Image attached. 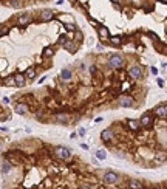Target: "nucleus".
Segmentation results:
<instances>
[{
	"mask_svg": "<svg viewBox=\"0 0 167 189\" xmlns=\"http://www.w3.org/2000/svg\"><path fill=\"white\" fill-rule=\"evenodd\" d=\"M53 155L56 157L57 160H60V161H68V160H71V157H73V152H71L70 147L56 146L53 149Z\"/></svg>",
	"mask_w": 167,
	"mask_h": 189,
	"instance_id": "f257e3e1",
	"label": "nucleus"
},
{
	"mask_svg": "<svg viewBox=\"0 0 167 189\" xmlns=\"http://www.w3.org/2000/svg\"><path fill=\"white\" fill-rule=\"evenodd\" d=\"M107 65L113 70H119L124 67V56L119 54V53H111L108 54V59H107Z\"/></svg>",
	"mask_w": 167,
	"mask_h": 189,
	"instance_id": "f03ea898",
	"label": "nucleus"
},
{
	"mask_svg": "<svg viewBox=\"0 0 167 189\" xmlns=\"http://www.w3.org/2000/svg\"><path fill=\"white\" fill-rule=\"evenodd\" d=\"M16 25L19 26V28H25V26H28L31 22H33V14H31L30 11H25V12H20V14L16 16Z\"/></svg>",
	"mask_w": 167,
	"mask_h": 189,
	"instance_id": "7ed1b4c3",
	"label": "nucleus"
},
{
	"mask_svg": "<svg viewBox=\"0 0 167 189\" xmlns=\"http://www.w3.org/2000/svg\"><path fill=\"white\" fill-rule=\"evenodd\" d=\"M54 17H56V11L49 10V8L37 12V22H39V23H47V22H51Z\"/></svg>",
	"mask_w": 167,
	"mask_h": 189,
	"instance_id": "20e7f679",
	"label": "nucleus"
},
{
	"mask_svg": "<svg viewBox=\"0 0 167 189\" xmlns=\"http://www.w3.org/2000/svg\"><path fill=\"white\" fill-rule=\"evenodd\" d=\"M102 180H104V183H107V184H116L121 180V175L118 172H115V170H107V172H104Z\"/></svg>",
	"mask_w": 167,
	"mask_h": 189,
	"instance_id": "39448f33",
	"label": "nucleus"
},
{
	"mask_svg": "<svg viewBox=\"0 0 167 189\" xmlns=\"http://www.w3.org/2000/svg\"><path fill=\"white\" fill-rule=\"evenodd\" d=\"M53 119L56 121L57 124H62V126H68L71 123V116H70V113H67V112H57V113H54Z\"/></svg>",
	"mask_w": 167,
	"mask_h": 189,
	"instance_id": "423d86ee",
	"label": "nucleus"
},
{
	"mask_svg": "<svg viewBox=\"0 0 167 189\" xmlns=\"http://www.w3.org/2000/svg\"><path fill=\"white\" fill-rule=\"evenodd\" d=\"M142 74H144V70H142L141 65L133 64V65L129 67V76H130L132 79H141Z\"/></svg>",
	"mask_w": 167,
	"mask_h": 189,
	"instance_id": "0eeeda50",
	"label": "nucleus"
},
{
	"mask_svg": "<svg viewBox=\"0 0 167 189\" xmlns=\"http://www.w3.org/2000/svg\"><path fill=\"white\" fill-rule=\"evenodd\" d=\"M14 112L17 115H20V116H25V115L30 113V106L26 104V102L19 101V102H16V104H14Z\"/></svg>",
	"mask_w": 167,
	"mask_h": 189,
	"instance_id": "6e6552de",
	"label": "nucleus"
},
{
	"mask_svg": "<svg viewBox=\"0 0 167 189\" xmlns=\"http://www.w3.org/2000/svg\"><path fill=\"white\" fill-rule=\"evenodd\" d=\"M118 104H119V107L129 109V107H132L135 104V101H133L132 96H129V94H121V96L118 98Z\"/></svg>",
	"mask_w": 167,
	"mask_h": 189,
	"instance_id": "1a4fd4ad",
	"label": "nucleus"
},
{
	"mask_svg": "<svg viewBox=\"0 0 167 189\" xmlns=\"http://www.w3.org/2000/svg\"><path fill=\"white\" fill-rule=\"evenodd\" d=\"M26 85V78L23 73H14V87L23 88Z\"/></svg>",
	"mask_w": 167,
	"mask_h": 189,
	"instance_id": "9d476101",
	"label": "nucleus"
},
{
	"mask_svg": "<svg viewBox=\"0 0 167 189\" xmlns=\"http://www.w3.org/2000/svg\"><path fill=\"white\" fill-rule=\"evenodd\" d=\"M12 169H14V166H12V163L10 160H3L2 164H0V172L3 175H10L12 172Z\"/></svg>",
	"mask_w": 167,
	"mask_h": 189,
	"instance_id": "9b49d317",
	"label": "nucleus"
},
{
	"mask_svg": "<svg viewBox=\"0 0 167 189\" xmlns=\"http://www.w3.org/2000/svg\"><path fill=\"white\" fill-rule=\"evenodd\" d=\"M78 47H79V43H76L73 39H68V40L64 43V50H67L70 54H74V53L78 51Z\"/></svg>",
	"mask_w": 167,
	"mask_h": 189,
	"instance_id": "f8f14e48",
	"label": "nucleus"
},
{
	"mask_svg": "<svg viewBox=\"0 0 167 189\" xmlns=\"http://www.w3.org/2000/svg\"><path fill=\"white\" fill-rule=\"evenodd\" d=\"M153 113L156 116H159V118H166L167 116V104H159L155 107V110H153Z\"/></svg>",
	"mask_w": 167,
	"mask_h": 189,
	"instance_id": "ddd939ff",
	"label": "nucleus"
},
{
	"mask_svg": "<svg viewBox=\"0 0 167 189\" xmlns=\"http://www.w3.org/2000/svg\"><path fill=\"white\" fill-rule=\"evenodd\" d=\"M23 74H25L26 81H34L36 78H37V70H36L34 67H28V68L23 71Z\"/></svg>",
	"mask_w": 167,
	"mask_h": 189,
	"instance_id": "4468645a",
	"label": "nucleus"
},
{
	"mask_svg": "<svg viewBox=\"0 0 167 189\" xmlns=\"http://www.w3.org/2000/svg\"><path fill=\"white\" fill-rule=\"evenodd\" d=\"M113 137H115V133H113V130H111V129H105V130H102V132H101V138H102L104 143H110L111 139H113Z\"/></svg>",
	"mask_w": 167,
	"mask_h": 189,
	"instance_id": "2eb2a0df",
	"label": "nucleus"
},
{
	"mask_svg": "<svg viewBox=\"0 0 167 189\" xmlns=\"http://www.w3.org/2000/svg\"><path fill=\"white\" fill-rule=\"evenodd\" d=\"M139 123H141V126H144V127H148V126L153 124V116L150 113H146L141 116V119H139Z\"/></svg>",
	"mask_w": 167,
	"mask_h": 189,
	"instance_id": "dca6fc26",
	"label": "nucleus"
},
{
	"mask_svg": "<svg viewBox=\"0 0 167 189\" xmlns=\"http://www.w3.org/2000/svg\"><path fill=\"white\" fill-rule=\"evenodd\" d=\"M60 79L64 81V82H70V81L73 79V71L70 68H64L60 71Z\"/></svg>",
	"mask_w": 167,
	"mask_h": 189,
	"instance_id": "f3484780",
	"label": "nucleus"
},
{
	"mask_svg": "<svg viewBox=\"0 0 167 189\" xmlns=\"http://www.w3.org/2000/svg\"><path fill=\"white\" fill-rule=\"evenodd\" d=\"M98 28V34H99V37H102V39H108L110 37V31L107 30V26H96Z\"/></svg>",
	"mask_w": 167,
	"mask_h": 189,
	"instance_id": "a211bd4d",
	"label": "nucleus"
},
{
	"mask_svg": "<svg viewBox=\"0 0 167 189\" xmlns=\"http://www.w3.org/2000/svg\"><path fill=\"white\" fill-rule=\"evenodd\" d=\"M54 53H56L54 47H47V48H43V51H42V57H45V59H49V57L54 56Z\"/></svg>",
	"mask_w": 167,
	"mask_h": 189,
	"instance_id": "6ab92c4d",
	"label": "nucleus"
},
{
	"mask_svg": "<svg viewBox=\"0 0 167 189\" xmlns=\"http://www.w3.org/2000/svg\"><path fill=\"white\" fill-rule=\"evenodd\" d=\"M127 124H129V129H130V130H133V132L141 127V123H139V119H129V121H127Z\"/></svg>",
	"mask_w": 167,
	"mask_h": 189,
	"instance_id": "aec40b11",
	"label": "nucleus"
},
{
	"mask_svg": "<svg viewBox=\"0 0 167 189\" xmlns=\"http://www.w3.org/2000/svg\"><path fill=\"white\" fill-rule=\"evenodd\" d=\"M129 189H144V184L139 180H130L129 181Z\"/></svg>",
	"mask_w": 167,
	"mask_h": 189,
	"instance_id": "412c9836",
	"label": "nucleus"
},
{
	"mask_svg": "<svg viewBox=\"0 0 167 189\" xmlns=\"http://www.w3.org/2000/svg\"><path fill=\"white\" fill-rule=\"evenodd\" d=\"M10 34V25L8 23H0V37H5Z\"/></svg>",
	"mask_w": 167,
	"mask_h": 189,
	"instance_id": "4be33fe9",
	"label": "nucleus"
},
{
	"mask_svg": "<svg viewBox=\"0 0 167 189\" xmlns=\"http://www.w3.org/2000/svg\"><path fill=\"white\" fill-rule=\"evenodd\" d=\"M6 5L11 6V8H16V10H19V8H22V0H8Z\"/></svg>",
	"mask_w": 167,
	"mask_h": 189,
	"instance_id": "5701e85b",
	"label": "nucleus"
},
{
	"mask_svg": "<svg viewBox=\"0 0 167 189\" xmlns=\"http://www.w3.org/2000/svg\"><path fill=\"white\" fill-rule=\"evenodd\" d=\"M2 84H3V85H6V87H10V85H14V74L6 76V78L2 81Z\"/></svg>",
	"mask_w": 167,
	"mask_h": 189,
	"instance_id": "b1692460",
	"label": "nucleus"
},
{
	"mask_svg": "<svg viewBox=\"0 0 167 189\" xmlns=\"http://www.w3.org/2000/svg\"><path fill=\"white\" fill-rule=\"evenodd\" d=\"M111 45H121L122 43V37H119V36H113V37H108Z\"/></svg>",
	"mask_w": 167,
	"mask_h": 189,
	"instance_id": "393cba45",
	"label": "nucleus"
},
{
	"mask_svg": "<svg viewBox=\"0 0 167 189\" xmlns=\"http://www.w3.org/2000/svg\"><path fill=\"white\" fill-rule=\"evenodd\" d=\"M68 39H70V37H68L67 34H60L59 37H57V42H56V43H57V45H60V47H64V43H65Z\"/></svg>",
	"mask_w": 167,
	"mask_h": 189,
	"instance_id": "a878e982",
	"label": "nucleus"
},
{
	"mask_svg": "<svg viewBox=\"0 0 167 189\" xmlns=\"http://www.w3.org/2000/svg\"><path fill=\"white\" fill-rule=\"evenodd\" d=\"M57 19H59V20H65L67 23H73V17H71V16H67V14H60Z\"/></svg>",
	"mask_w": 167,
	"mask_h": 189,
	"instance_id": "bb28decb",
	"label": "nucleus"
},
{
	"mask_svg": "<svg viewBox=\"0 0 167 189\" xmlns=\"http://www.w3.org/2000/svg\"><path fill=\"white\" fill-rule=\"evenodd\" d=\"M96 157H98L99 160H105V158H107V152L102 150V149H98V150H96Z\"/></svg>",
	"mask_w": 167,
	"mask_h": 189,
	"instance_id": "cd10ccee",
	"label": "nucleus"
},
{
	"mask_svg": "<svg viewBox=\"0 0 167 189\" xmlns=\"http://www.w3.org/2000/svg\"><path fill=\"white\" fill-rule=\"evenodd\" d=\"M82 39H84V34L80 33V31H74V39H73L74 42H76V43H79Z\"/></svg>",
	"mask_w": 167,
	"mask_h": 189,
	"instance_id": "c85d7f7f",
	"label": "nucleus"
},
{
	"mask_svg": "<svg viewBox=\"0 0 167 189\" xmlns=\"http://www.w3.org/2000/svg\"><path fill=\"white\" fill-rule=\"evenodd\" d=\"M65 30H67V31H71V33H74V31H78V26L74 25V22H73V23H65Z\"/></svg>",
	"mask_w": 167,
	"mask_h": 189,
	"instance_id": "c756f323",
	"label": "nucleus"
},
{
	"mask_svg": "<svg viewBox=\"0 0 167 189\" xmlns=\"http://www.w3.org/2000/svg\"><path fill=\"white\" fill-rule=\"evenodd\" d=\"M85 133H87V130H85V127H79V129H78V135H79V137H84Z\"/></svg>",
	"mask_w": 167,
	"mask_h": 189,
	"instance_id": "7c9ffc66",
	"label": "nucleus"
},
{
	"mask_svg": "<svg viewBox=\"0 0 167 189\" xmlns=\"http://www.w3.org/2000/svg\"><path fill=\"white\" fill-rule=\"evenodd\" d=\"M156 160H161V161H162V160H166V155H164V154H159V155H156Z\"/></svg>",
	"mask_w": 167,
	"mask_h": 189,
	"instance_id": "2f4dec72",
	"label": "nucleus"
},
{
	"mask_svg": "<svg viewBox=\"0 0 167 189\" xmlns=\"http://www.w3.org/2000/svg\"><path fill=\"white\" fill-rule=\"evenodd\" d=\"M2 101H3V104H10V102H11V99H10V98H8V96H5Z\"/></svg>",
	"mask_w": 167,
	"mask_h": 189,
	"instance_id": "473e14b6",
	"label": "nucleus"
},
{
	"mask_svg": "<svg viewBox=\"0 0 167 189\" xmlns=\"http://www.w3.org/2000/svg\"><path fill=\"white\" fill-rule=\"evenodd\" d=\"M70 138H71V139H74V138H78V132H74V133H71V135H70Z\"/></svg>",
	"mask_w": 167,
	"mask_h": 189,
	"instance_id": "72a5a7b5",
	"label": "nucleus"
},
{
	"mask_svg": "<svg viewBox=\"0 0 167 189\" xmlns=\"http://www.w3.org/2000/svg\"><path fill=\"white\" fill-rule=\"evenodd\" d=\"M158 85H159V87H162V85H164V81H162V79H158Z\"/></svg>",
	"mask_w": 167,
	"mask_h": 189,
	"instance_id": "f704fd0d",
	"label": "nucleus"
},
{
	"mask_svg": "<svg viewBox=\"0 0 167 189\" xmlns=\"http://www.w3.org/2000/svg\"><path fill=\"white\" fill-rule=\"evenodd\" d=\"M150 70H152V73H153V74H158V70L155 68V67H152V68H150Z\"/></svg>",
	"mask_w": 167,
	"mask_h": 189,
	"instance_id": "c9c22d12",
	"label": "nucleus"
},
{
	"mask_svg": "<svg viewBox=\"0 0 167 189\" xmlns=\"http://www.w3.org/2000/svg\"><path fill=\"white\" fill-rule=\"evenodd\" d=\"M45 79H47V76H43V78H40V79H39V84H42V82H45Z\"/></svg>",
	"mask_w": 167,
	"mask_h": 189,
	"instance_id": "e433bc0d",
	"label": "nucleus"
},
{
	"mask_svg": "<svg viewBox=\"0 0 167 189\" xmlns=\"http://www.w3.org/2000/svg\"><path fill=\"white\" fill-rule=\"evenodd\" d=\"M80 147H82L84 150H88V146H87V144H80Z\"/></svg>",
	"mask_w": 167,
	"mask_h": 189,
	"instance_id": "4c0bfd02",
	"label": "nucleus"
},
{
	"mask_svg": "<svg viewBox=\"0 0 167 189\" xmlns=\"http://www.w3.org/2000/svg\"><path fill=\"white\" fill-rule=\"evenodd\" d=\"M2 150H3V141L0 139V152H2Z\"/></svg>",
	"mask_w": 167,
	"mask_h": 189,
	"instance_id": "58836bf2",
	"label": "nucleus"
},
{
	"mask_svg": "<svg viewBox=\"0 0 167 189\" xmlns=\"http://www.w3.org/2000/svg\"><path fill=\"white\" fill-rule=\"evenodd\" d=\"M79 189H90V188H87V186H80Z\"/></svg>",
	"mask_w": 167,
	"mask_h": 189,
	"instance_id": "ea45409f",
	"label": "nucleus"
},
{
	"mask_svg": "<svg viewBox=\"0 0 167 189\" xmlns=\"http://www.w3.org/2000/svg\"><path fill=\"white\" fill-rule=\"evenodd\" d=\"M111 2H115V3H116V2H119V0H111Z\"/></svg>",
	"mask_w": 167,
	"mask_h": 189,
	"instance_id": "a19ab883",
	"label": "nucleus"
},
{
	"mask_svg": "<svg viewBox=\"0 0 167 189\" xmlns=\"http://www.w3.org/2000/svg\"><path fill=\"white\" fill-rule=\"evenodd\" d=\"M70 2H71V3H74V2H76V0H70Z\"/></svg>",
	"mask_w": 167,
	"mask_h": 189,
	"instance_id": "79ce46f5",
	"label": "nucleus"
},
{
	"mask_svg": "<svg viewBox=\"0 0 167 189\" xmlns=\"http://www.w3.org/2000/svg\"><path fill=\"white\" fill-rule=\"evenodd\" d=\"M161 2H164V3H167V0H161Z\"/></svg>",
	"mask_w": 167,
	"mask_h": 189,
	"instance_id": "37998d69",
	"label": "nucleus"
}]
</instances>
